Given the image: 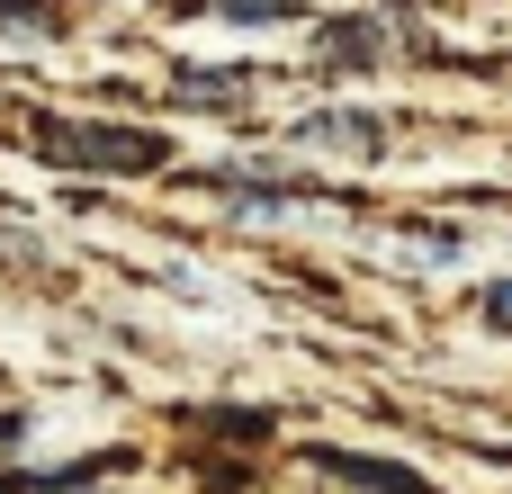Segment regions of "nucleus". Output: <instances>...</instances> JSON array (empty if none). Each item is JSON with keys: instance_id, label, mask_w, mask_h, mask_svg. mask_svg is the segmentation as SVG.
I'll return each mask as SVG.
<instances>
[{"instance_id": "1", "label": "nucleus", "mask_w": 512, "mask_h": 494, "mask_svg": "<svg viewBox=\"0 0 512 494\" xmlns=\"http://www.w3.org/2000/svg\"><path fill=\"white\" fill-rule=\"evenodd\" d=\"M36 153L90 180H144L171 162V144L153 126H90V117H36Z\"/></svg>"}, {"instance_id": "2", "label": "nucleus", "mask_w": 512, "mask_h": 494, "mask_svg": "<svg viewBox=\"0 0 512 494\" xmlns=\"http://www.w3.org/2000/svg\"><path fill=\"white\" fill-rule=\"evenodd\" d=\"M315 468L342 477V486H369V494H441V486H423L414 468H396V459H360V450H315Z\"/></svg>"}, {"instance_id": "3", "label": "nucleus", "mask_w": 512, "mask_h": 494, "mask_svg": "<svg viewBox=\"0 0 512 494\" xmlns=\"http://www.w3.org/2000/svg\"><path fill=\"white\" fill-rule=\"evenodd\" d=\"M297 144H333V153H378V144H387V126H378V117H351V108H315V117H297Z\"/></svg>"}, {"instance_id": "4", "label": "nucleus", "mask_w": 512, "mask_h": 494, "mask_svg": "<svg viewBox=\"0 0 512 494\" xmlns=\"http://www.w3.org/2000/svg\"><path fill=\"white\" fill-rule=\"evenodd\" d=\"M315 45H324V63H378V45H387V36H378V27H360V18H333Z\"/></svg>"}, {"instance_id": "5", "label": "nucleus", "mask_w": 512, "mask_h": 494, "mask_svg": "<svg viewBox=\"0 0 512 494\" xmlns=\"http://www.w3.org/2000/svg\"><path fill=\"white\" fill-rule=\"evenodd\" d=\"M189 432H216V441H270V414H234V405H198L180 414Z\"/></svg>"}, {"instance_id": "6", "label": "nucleus", "mask_w": 512, "mask_h": 494, "mask_svg": "<svg viewBox=\"0 0 512 494\" xmlns=\"http://www.w3.org/2000/svg\"><path fill=\"white\" fill-rule=\"evenodd\" d=\"M180 99H198V108H225V99H243V72H180Z\"/></svg>"}, {"instance_id": "7", "label": "nucleus", "mask_w": 512, "mask_h": 494, "mask_svg": "<svg viewBox=\"0 0 512 494\" xmlns=\"http://www.w3.org/2000/svg\"><path fill=\"white\" fill-rule=\"evenodd\" d=\"M0 27H27V36H54V0H0Z\"/></svg>"}, {"instance_id": "8", "label": "nucleus", "mask_w": 512, "mask_h": 494, "mask_svg": "<svg viewBox=\"0 0 512 494\" xmlns=\"http://www.w3.org/2000/svg\"><path fill=\"white\" fill-rule=\"evenodd\" d=\"M207 9H225V18H243V27H270V18H288V0H207Z\"/></svg>"}, {"instance_id": "9", "label": "nucleus", "mask_w": 512, "mask_h": 494, "mask_svg": "<svg viewBox=\"0 0 512 494\" xmlns=\"http://www.w3.org/2000/svg\"><path fill=\"white\" fill-rule=\"evenodd\" d=\"M486 315H495V324H504V333H512V279H504V288H495V297H486Z\"/></svg>"}]
</instances>
